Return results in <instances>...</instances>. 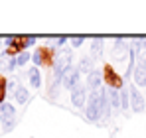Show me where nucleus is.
Segmentation results:
<instances>
[{
	"label": "nucleus",
	"mask_w": 146,
	"mask_h": 138,
	"mask_svg": "<svg viewBox=\"0 0 146 138\" xmlns=\"http://www.w3.org/2000/svg\"><path fill=\"white\" fill-rule=\"evenodd\" d=\"M85 116L91 122H99L103 118V101H101V89L89 95L87 105H85Z\"/></svg>",
	"instance_id": "nucleus-1"
},
{
	"label": "nucleus",
	"mask_w": 146,
	"mask_h": 138,
	"mask_svg": "<svg viewBox=\"0 0 146 138\" xmlns=\"http://www.w3.org/2000/svg\"><path fill=\"white\" fill-rule=\"evenodd\" d=\"M71 61H73V51L69 47H63L57 51V55L53 57V75H63V71L67 67H71Z\"/></svg>",
	"instance_id": "nucleus-2"
},
{
	"label": "nucleus",
	"mask_w": 146,
	"mask_h": 138,
	"mask_svg": "<svg viewBox=\"0 0 146 138\" xmlns=\"http://www.w3.org/2000/svg\"><path fill=\"white\" fill-rule=\"evenodd\" d=\"M61 85L67 89V91H73L75 87H79L81 85V75H79V71L77 67H67L63 71V75H61Z\"/></svg>",
	"instance_id": "nucleus-3"
},
{
	"label": "nucleus",
	"mask_w": 146,
	"mask_h": 138,
	"mask_svg": "<svg viewBox=\"0 0 146 138\" xmlns=\"http://www.w3.org/2000/svg\"><path fill=\"white\" fill-rule=\"evenodd\" d=\"M14 120H16V109L10 103H2L0 105V122L4 124V130H12Z\"/></svg>",
	"instance_id": "nucleus-4"
},
{
	"label": "nucleus",
	"mask_w": 146,
	"mask_h": 138,
	"mask_svg": "<svg viewBox=\"0 0 146 138\" xmlns=\"http://www.w3.org/2000/svg\"><path fill=\"white\" fill-rule=\"evenodd\" d=\"M128 95H130V109H132V113H144L146 111V101L144 97H142V93L136 89V85H130L128 87Z\"/></svg>",
	"instance_id": "nucleus-5"
},
{
	"label": "nucleus",
	"mask_w": 146,
	"mask_h": 138,
	"mask_svg": "<svg viewBox=\"0 0 146 138\" xmlns=\"http://www.w3.org/2000/svg\"><path fill=\"white\" fill-rule=\"evenodd\" d=\"M87 87L85 85H79V87H75L71 91V105L75 109H85V105H87Z\"/></svg>",
	"instance_id": "nucleus-6"
},
{
	"label": "nucleus",
	"mask_w": 146,
	"mask_h": 138,
	"mask_svg": "<svg viewBox=\"0 0 146 138\" xmlns=\"http://www.w3.org/2000/svg\"><path fill=\"white\" fill-rule=\"evenodd\" d=\"M103 79H105V83H109V89H122L124 87L122 77L113 67H105V77Z\"/></svg>",
	"instance_id": "nucleus-7"
},
{
	"label": "nucleus",
	"mask_w": 146,
	"mask_h": 138,
	"mask_svg": "<svg viewBox=\"0 0 146 138\" xmlns=\"http://www.w3.org/2000/svg\"><path fill=\"white\" fill-rule=\"evenodd\" d=\"M85 87H87V91H91V93L99 91V89L103 87V73H101L99 69H93V71L87 75V83H85Z\"/></svg>",
	"instance_id": "nucleus-8"
},
{
	"label": "nucleus",
	"mask_w": 146,
	"mask_h": 138,
	"mask_svg": "<svg viewBox=\"0 0 146 138\" xmlns=\"http://www.w3.org/2000/svg\"><path fill=\"white\" fill-rule=\"evenodd\" d=\"M132 79L136 87H146V63H136L132 69Z\"/></svg>",
	"instance_id": "nucleus-9"
},
{
	"label": "nucleus",
	"mask_w": 146,
	"mask_h": 138,
	"mask_svg": "<svg viewBox=\"0 0 146 138\" xmlns=\"http://www.w3.org/2000/svg\"><path fill=\"white\" fill-rule=\"evenodd\" d=\"M103 51H105L103 40H101V38H95L93 44H91V47H89V57H91L93 61H99V59H103Z\"/></svg>",
	"instance_id": "nucleus-10"
},
{
	"label": "nucleus",
	"mask_w": 146,
	"mask_h": 138,
	"mask_svg": "<svg viewBox=\"0 0 146 138\" xmlns=\"http://www.w3.org/2000/svg\"><path fill=\"white\" fill-rule=\"evenodd\" d=\"M28 79H30V85L34 89H40L42 87V73H40V67H30L28 69Z\"/></svg>",
	"instance_id": "nucleus-11"
},
{
	"label": "nucleus",
	"mask_w": 146,
	"mask_h": 138,
	"mask_svg": "<svg viewBox=\"0 0 146 138\" xmlns=\"http://www.w3.org/2000/svg\"><path fill=\"white\" fill-rule=\"evenodd\" d=\"M77 71H79V75H89V73L93 71V59H91L89 55H83V57L79 59Z\"/></svg>",
	"instance_id": "nucleus-12"
},
{
	"label": "nucleus",
	"mask_w": 146,
	"mask_h": 138,
	"mask_svg": "<svg viewBox=\"0 0 146 138\" xmlns=\"http://www.w3.org/2000/svg\"><path fill=\"white\" fill-rule=\"evenodd\" d=\"M109 103L111 109L121 111V89H109Z\"/></svg>",
	"instance_id": "nucleus-13"
},
{
	"label": "nucleus",
	"mask_w": 146,
	"mask_h": 138,
	"mask_svg": "<svg viewBox=\"0 0 146 138\" xmlns=\"http://www.w3.org/2000/svg\"><path fill=\"white\" fill-rule=\"evenodd\" d=\"M12 95H14V99H16L18 105H26L28 99H30V91L26 87H16V91L12 93Z\"/></svg>",
	"instance_id": "nucleus-14"
},
{
	"label": "nucleus",
	"mask_w": 146,
	"mask_h": 138,
	"mask_svg": "<svg viewBox=\"0 0 146 138\" xmlns=\"http://www.w3.org/2000/svg\"><path fill=\"white\" fill-rule=\"evenodd\" d=\"M32 61H34V67H42V65L46 63V53H44L42 49H36V51L32 53Z\"/></svg>",
	"instance_id": "nucleus-15"
},
{
	"label": "nucleus",
	"mask_w": 146,
	"mask_h": 138,
	"mask_svg": "<svg viewBox=\"0 0 146 138\" xmlns=\"http://www.w3.org/2000/svg\"><path fill=\"white\" fill-rule=\"evenodd\" d=\"M130 109V95H128V87L121 89V111Z\"/></svg>",
	"instance_id": "nucleus-16"
},
{
	"label": "nucleus",
	"mask_w": 146,
	"mask_h": 138,
	"mask_svg": "<svg viewBox=\"0 0 146 138\" xmlns=\"http://www.w3.org/2000/svg\"><path fill=\"white\" fill-rule=\"evenodd\" d=\"M30 59H32V55H30L28 51H20V53L16 55V65H18V67H24Z\"/></svg>",
	"instance_id": "nucleus-17"
},
{
	"label": "nucleus",
	"mask_w": 146,
	"mask_h": 138,
	"mask_svg": "<svg viewBox=\"0 0 146 138\" xmlns=\"http://www.w3.org/2000/svg\"><path fill=\"white\" fill-rule=\"evenodd\" d=\"M69 42H71L73 47H81V46H83V42H85V36H71Z\"/></svg>",
	"instance_id": "nucleus-18"
},
{
	"label": "nucleus",
	"mask_w": 146,
	"mask_h": 138,
	"mask_svg": "<svg viewBox=\"0 0 146 138\" xmlns=\"http://www.w3.org/2000/svg\"><path fill=\"white\" fill-rule=\"evenodd\" d=\"M6 91H8V89H6V81H4V79L0 77V105L4 103V97H6Z\"/></svg>",
	"instance_id": "nucleus-19"
},
{
	"label": "nucleus",
	"mask_w": 146,
	"mask_h": 138,
	"mask_svg": "<svg viewBox=\"0 0 146 138\" xmlns=\"http://www.w3.org/2000/svg\"><path fill=\"white\" fill-rule=\"evenodd\" d=\"M67 40H69L67 36H59V38H57V47H61V49H63V46H65V42H67Z\"/></svg>",
	"instance_id": "nucleus-20"
},
{
	"label": "nucleus",
	"mask_w": 146,
	"mask_h": 138,
	"mask_svg": "<svg viewBox=\"0 0 146 138\" xmlns=\"http://www.w3.org/2000/svg\"><path fill=\"white\" fill-rule=\"evenodd\" d=\"M36 44V36H26V47L34 46Z\"/></svg>",
	"instance_id": "nucleus-21"
},
{
	"label": "nucleus",
	"mask_w": 146,
	"mask_h": 138,
	"mask_svg": "<svg viewBox=\"0 0 146 138\" xmlns=\"http://www.w3.org/2000/svg\"><path fill=\"white\" fill-rule=\"evenodd\" d=\"M14 67H18V65H16V57H12V59L6 63V69H10V71H12Z\"/></svg>",
	"instance_id": "nucleus-22"
},
{
	"label": "nucleus",
	"mask_w": 146,
	"mask_h": 138,
	"mask_svg": "<svg viewBox=\"0 0 146 138\" xmlns=\"http://www.w3.org/2000/svg\"><path fill=\"white\" fill-rule=\"evenodd\" d=\"M0 46H2V44H0Z\"/></svg>",
	"instance_id": "nucleus-23"
}]
</instances>
